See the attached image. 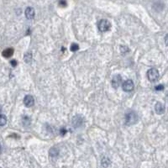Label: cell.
<instances>
[{
	"mask_svg": "<svg viewBox=\"0 0 168 168\" xmlns=\"http://www.w3.org/2000/svg\"><path fill=\"white\" fill-rule=\"evenodd\" d=\"M138 120V116L135 112L129 110L125 114V124L126 125H132L135 124Z\"/></svg>",
	"mask_w": 168,
	"mask_h": 168,
	"instance_id": "6da1fadb",
	"label": "cell"
},
{
	"mask_svg": "<svg viewBox=\"0 0 168 168\" xmlns=\"http://www.w3.org/2000/svg\"><path fill=\"white\" fill-rule=\"evenodd\" d=\"M98 29L99 31L101 32H106L108 30H109L111 25L109 23V21H108L107 19H102L98 22Z\"/></svg>",
	"mask_w": 168,
	"mask_h": 168,
	"instance_id": "7a4b0ae2",
	"label": "cell"
},
{
	"mask_svg": "<svg viewBox=\"0 0 168 168\" xmlns=\"http://www.w3.org/2000/svg\"><path fill=\"white\" fill-rule=\"evenodd\" d=\"M147 78L151 82H155L159 78V72L155 68H151L147 72Z\"/></svg>",
	"mask_w": 168,
	"mask_h": 168,
	"instance_id": "3957f363",
	"label": "cell"
},
{
	"mask_svg": "<svg viewBox=\"0 0 168 168\" xmlns=\"http://www.w3.org/2000/svg\"><path fill=\"white\" fill-rule=\"evenodd\" d=\"M134 88H135L134 82L130 79L124 81L123 82V84H122V88H123V90L125 91V92H130V91H132L134 89Z\"/></svg>",
	"mask_w": 168,
	"mask_h": 168,
	"instance_id": "277c9868",
	"label": "cell"
},
{
	"mask_svg": "<svg viewBox=\"0 0 168 168\" xmlns=\"http://www.w3.org/2000/svg\"><path fill=\"white\" fill-rule=\"evenodd\" d=\"M111 83H112L113 88H118L121 85V83H122V78H121V76L120 75H115L113 78V79H112Z\"/></svg>",
	"mask_w": 168,
	"mask_h": 168,
	"instance_id": "5b68a950",
	"label": "cell"
},
{
	"mask_svg": "<svg viewBox=\"0 0 168 168\" xmlns=\"http://www.w3.org/2000/svg\"><path fill=\"white\" fill-rule=\"evenodd\" d=\"M35 104V99L31 95H26L24 98V104L25 105L27 108L32 107Z\"/></svg>",
	"mask_w": 168,
	"mask_h": 168,
	"instance_id": "8992f818",
	"label": "cell"
},
{
	"mask_svg": "<svg viewBox=\"0 0 168 168\" xmlns=\"http://www.w3.org/2000/svg\"><path fill=\"white\" fill-rule=\"evenodd\" d=\"M155 111L157 114H162L165 112V106L161 103H156L155 105Z\"/></svg>",
	"mask_w": 168,
	"mask_h": 168,
	"instance_id": "52a82bcc",
	"label": "cell"
},
{
	"mask_svg": "<svg viewBox=\"0 0 168 168\" xmlns=\"http://www.w3.org/2000/svg\"><path fill=\"white\" fill-rule=\"evenodd\" d=\"M25 17L28 19H32L35 17V9L31 7H28L25 9Z\"/></svg>",
	"mask_w": 168,
	"mask_h": 168,
	"instance_id": "ba28073f",
	"label": "cell"
},
{
	"mask_svg": "<svg viewBox=\"0 0 168 168\" xmlns=\"http://www.w3.org/2000/svg\"><path fill=\"white\" fill-rule=\"evenodd\" d=\"M13 48H7L5 49L3 52V56L6 58H9L10 56H12V55L13 54Z\"/></svg>",
	"mask_w": 168,
	"mask_h": 168,
	"instance_id": "9c48e42d",
	"label": "cell"
},
{
	"mask_svg": "<svg viewBox=\"0 0 168 168\" xmlns=\"http://www.w3.org/2000/svg\"><path fill=\"white\" fill-rule=\"evenodd\" d=\"M101 163H102V165H103L104 167H108L109 164H110V160H109L108 157H104V158L102 159Z\"/></svg>",
	"mask_w": 168,
	"mask_h": 168,
	"instance_id": "30bf717a",
	"label": "cell"
},
{
	"mask_svg": "<svg viewBox=\"0 0 168 168\" xmlns=\"http://www.w3.org/2000/svg\"><path fill=\"white\" fill-rule=\"evenodd\" d=\"M24 60H25V62H26V63L30 62L31 60H32V54L29 53V52L26 53L25 55V56H24Z\"/></svg>",
	"mask_w": 168,
	"mask_h": 168,
	"instance_id": "8fae6325",
	"label": "cell"
},
{
	"mask_svg": "<svg viewBox=\"0 0 168 168\" xmlns=\"http://www.w3.org/2000/svg\"><path fill=\"white\" fill-rule=\"evenodd\" d=\"M57 155H58V150L55 147L52 148L51 151H50V155L52 157H54V156L56 157V156H57Z\"/></svg>",
	"mask_w": 168,
	"mask_h": 168,
	"instance_id": "7c38bea8",
	"label": "cell"
},
{
	"mask_svg": "<svg viewBox=\"0 0 168 168\" xmlns=\"http://www.w3.org/2000/svg\"><path fill=\"white\" fill-rule=\"evenodd\" d=\"M22 123L25 126H29V117L24 116L23 117V119H22Z\"/></svg>",
	"mask_w": 168,
	"mask_h": 168,
	"instance_id": "4fadbf2b",
	"label": "cell"
},
{
	"mask_svg": "<svg viewBox=\"0 0 168 168\" xmlns=\"http://www.w3.org/2000/svg\"><path fill=\"white\" fill-rule=\"evenodd\" d=\"M6 122H7V118H5V116L3 114H2L1 115V120H0V125L3 126L6 124Z\"/></svg>",
	"mask_w": 168,
	"mask_h": 168,
	"instance_id": "5bb4252c",
	"label": "cell"
},
{
	"mask_svg": "<svg viewBox=\"0 0 168 168\" xmlns=\"http://www.w3.org/2000/svg\"><path fill=\"white\" fill-rule=\"evenodd\" d=\"M79 49V46L78 44H72L71 46V51L72 52H77Z\"/></svg>",
	"mask_w": 168,
	"mask_h": 168,
	"instance_id": "9a60e30c",
	"label": "cell"
},
{
	"mask_svg": "<svg viewBox=\"0 0 168 168\" xmlns=\"http://www.w3.org/2000/svg\"><path fill=\"white\" fill-rule=\"evenodd\" d=\"M120 51L122 53H126L127 52H129V48L127 47V46H120Z\"/></svg>",
	"mask_w": 168,
	"mask_h": 168,
	"instance_id": "2e32d148",
	"label": "cell"
},
{
	"mask_svg": "<svg viewBox=\"0 0 168 168\" xmlns=\"http://www.w3.org/2000/svg\"><path fill=\"white\" fill-rule=\"evenodd\" d=\"M163 89H164V86L163 85H158V86L155 87V90L156 91H161L163 90Z\"/></svg>",
	"mask_w": 168,
	"mask_h": 168,
	"instance_id": "e0dca14e",
	"label": "cell"
},
{
	"mask_svg": "<svg viewBox=\"0 0 168 168\" xmlns=\"http://www.w3.org/2000/svg\"><path fill=\"white\" fill-rule=\"evenodd\" d=\"M10 64H11V66H12L15 67V66H17V62H16L15 60H12V61L10 62Z\"/></svg>",
	"mask_w": 168,
	"mask_h": 168,
	"instance_id": "ac0fdd59",
	"label": "cell"
},
{
	"mask_svg": "<svg viewBox=\"0 0 168 168\" xmlns=\"http://www.w3.org/2000/svg\"><path fill=\"white\" fill-rule=\"evenodd\" d=\"M59 4L62 7H66V3L65 1H62V2H59Z\"/></svg>",
	"mask_w": 168,
	"mask_h": 168,
	"instance_id": "d6986e66",
	"label": "cell"
},
{
	"mask_svg": "<svg viewBox=\"0 0 168 168\" xmlns=\"http://www.w3.org/2000/svg\"><path fill=\"white\" fill-rule=\"evenodd\" d=\"M165 43H166V45L168 46V34L165 36Z\"/></svg>",
	"mask_w": 168,
	"mask_h": 168,
	"instance_id": "ffe728a7",
	"label": "cell"
}]
</instances>
